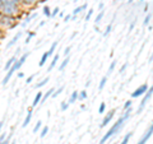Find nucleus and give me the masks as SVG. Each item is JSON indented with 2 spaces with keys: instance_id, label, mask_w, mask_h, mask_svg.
<instances>
[{
  "instance_id": "f257e3e1",
  "label": "nucleus",
  "mask_w": 153,
  "mask_h": 144,
  "mask_svg": "<svg viewBox=\"0 0 153 144\" xmlns=\"http://www.w3.org/2000/svg\"><path fill=\"white\" fill-rule=\"evenodd\" d=\"M131 112H133V109L130 107V109H128L125 112H124L121 116H120V117L118 119V121H116L114 125H112L110 129L107 130V133L103 135V137L101 138V140H100V143L98 144H105L106 143L108 139L110 138H112L114 137V135H118L120 131H121V129L124 127V125H125V122L128 121L129 120V117H130V115H131Z\"/></svg>"
},
{
  "instance_id": "f03ea898",
  "label": "nucleus",
  "mask_w": 153,
  "mask_h": 144,
  "mask_svg": "<svg viewBox=\"0 0 153 144\" xmlns=\"http://www.w3.org/2000/svg\"><path fill=\"white\" fill-rule=\"evenodd\" d=\"M0 13L3 15H9V17L19 18L23 14V5L17 1H10V0H0Z\"/></svg>"
},
{
  "instance_id": "7ed1b4c3",
  "label": "nucleus",
  "mask_w": 153,
  "mask_h": 144,
  "mask_svg": "<svg viewBox=\"0 0 153 144\" xmlns=\"http://www.w3.org/2000/svg\"><path fill=\"white\" fill-rule=\"evenodd\" d=\"M21 24L15 17H9V15H1L0 18V28L1 30H13L14 27Z\"/></svg>"
},
{
  "instance_id": "20e7f679",
  "label": "nucleus",
  "mask_w": 153,
  "mask_h": 144,
  "mask_svg": "<svg viewBox=\"0 0 153 144\" xmlns=\"http://www.w3.org/2000/svg\"><path fill=\"white\" fill-rule=\"evenodd\" d=\"M152 96H153V84H152L149 88H148V91L146 92V93H144L142 101H140L139 106H138V110H136V114H142V112H143L144 109H146V106H147V103H148V101L151 99Z\"/></svg>"
},
{
  "instance_id": "39448f33",
  "label": "nucleus",
  "mask_w": 153,
  "mask_h": 144,
  "mask_svg": "<svg viewBox=\"0 0 153 144\" xmlns=\"http://www.w3.org/2000/svg\"><path fill=\"white\" fill-rule=\"evenodd\" d=\"M148 84L147 83H144V84L139 86L134 92H131V98H138V97H142V96H144V93L148 91Z\"/></svg>"
},
{
  "instance_id": "423d86ee",
  "label": "nucleus",
  "mask_w": 153,
  "mask_h": 144,
  "mask_svg": "<svg viewBox=\"0 0 153 144\" xmlns=\"http://www.w3.org/2000/svg\"><path fill=\"white\" fill-rule=\"evenodd\" d=\"M153 135V125H151V126H148L147 127V130H146V133H144L143 135H142V138L138 140V143L136 144H146L148 140H149V138Z\"/></svg>"
},
{
  "instance_id": "0eeeda50",
  "label": "nucleus",
  "mask_w": 153,
  "mask_h": 144,
  "mask_svg": "<svg viewBox=\"0 0 153 144\" xmlns=\"http://www.w3.org/2000/svg\"><path fill=\"white\" fill-rule=\"evenodd\" d=\"M115 112H116V109H112V110H110L105 115V117H103V120H102V122H101V127H105V126H107L108 124L111 122V120H112V117L115 116Z\"/></svg>"
},
{
  "instance_id": "6e6552de",
  "label": "nucleus",
  "mask_w": 153,
  "mask_h": 144,
  "mask_svg": "<svg viewBox=\"0 0 153 144\" xmlns=\"http://www.w3.org/2000/svg\"><path fill=\"white\" fill-rule=\"evenodd\" d=\"M15 71H18V69H17V68H15V64H14V65L13 66H12L10 68V69L9 70H8L6 71V74H5V77H4V79H3V86H6L8 84V83H9V81H10V79H12V77H13V74L15 73Z\"/></svg>"
},
{
  "instance_id": "1a4fd4ad",
  "label": "nucleus",
  "mask_w": 153,
  "mask_h": 144,
  "mask_svg": "<svg viewBox=\"0 0 153 144\" xmlns=\"http://www.w3.org/2000/svg\"><path fill=\"white\" fill-rule=\"evenodd\" d=\"M30 55H31V51H27V53L23 54L21 58H18V60H17V61H15V68H17L18 70H19V69H21V68L23 66V64L26 63V60L28 59V56H30Z\"/></svg>"
},
{
  "instance_id": "9d476101",
  "label": "nucleus",
  "mask_w": 153,
  "mask_h": 144,
  "mask_svg": "<svg viewBox=\"0 0 153 144\" xmlns=\"http://www.w3.org/2000/svg\"><path fill=\"white\" fill-rule=\"evenodd\" d=\"M37 13H32V14H28L27 15V17L25 18V19H23V22H21V26L23 27V28H26V27L28 26V24H30V23L32 22V21H33V19L35 18H37Z\"/></svg>"
},
{
  "instance_id": "9b49d317",
  "label": "nucleus",
  "mask_w": 153,
  "mask_h": 144,
  "mask_svg": "<svg viewBox=\"0 0 153 144\" xmlns=\"http://www.w3.org/2000/svg\"><path fill=\"white\" fill-rule=\"evenodd\" d=\"M22 35H23L22 32H17V33H15V36H14V37L12 38L10 41L6 43V49H12V47H13V46L15 45V43H17V42L19 41V38L22 37Z\"/></svg>"
},
{
  "instance_id": "f8f14e48",
  "label": "nucleus",
  "mask_w": 153,
  "mask_h": 144,
  "mask_svg": "<svg viewBox=\"0 0 153 144\" xmlns=\"http://www.w3.org/2000/svg\"><path fill=\"white\" fill-rule=\"evenodd\" d=\"M17 60H18V56H17V55H13V56H12V58H10V59H9V60H8V61L5 63V66H4V70L8 71V70H9L10 68H12V66H13L14 64H15V61H17Z\"/></svg>"
},
{
  "instance_id": "ddd939ff",
  "label": "nucleus",
  "mask_w": 153,
  "mask_h": 144,
  "mask_svg": "<svg viewBox=\"0 0 153 144\" xmlns=\"http://www.w3.org/2000/svg\"><path fill=\"white\" fill-rule=\"evenodd\" d=\"M54 91H55V88L52 87V88H50L49 91H46L45 93H43V96H42V99H41V102H40V105H43V103H45L47 99H49L51 96H52V93H54Z\"/></svg>"
},
{
  "instance_id": "4468645a",
  "label": "nucleus",
  "mask_w": 153,
  "mask_h": 144,
  "mask_svg": "<svg viewBox=\"0 0 153 144\" xmlns=\"http://www.w3.org/2000/svg\"><path fill=\"white\" fill-rule=\"evenodd\" d=\"M59 59H60V55L58 53L54 54V56H52V61H51V64L49 65V68H47V71H52V69L56 66V63L59 61Z\"/></svg>"
},
{
  "instance_id": "2eb2a0df",
  "label": "nucleus",
  "mask_w": 153,
  "mask_h": 144,
  "mask_svg": "<svg viewBox=\"0 0 153 144\" xmlns=\"http://www.w3.org/2000/svg\"><path fill=\"white\" fill-rule=\"evenodd\" d=\"M32 109H33V107L28 109V111H27V116H26L25 121H23V124H22V126H23V127H26V126L30 125V122H31V120H32Z\"/></svg>"
},
{
  "instance_id": "dca6fc26",
  "label": "nucleus",
  "mask_w": 153,
  "mask_h": 144,
  "mask_svg": "<svg viewBox=\"0 0 153 144\" xmlns=\"http://www.w3.org/2000/svg\"><path fill=\"white\" fill-rule=\"evenodd\" d=\"M42 96H43L42 92H37V93H36V97L33 98V102H32V107H36L37 105H40V102H41V99H42Z\"/></svg>"
},
{
  "instance_id": "f3484780",
  "label": "nucleus",
  "mask_w": 153,
  "mask_h": 144,
  "mask_svg": "<svg viewBox=\"0 0 153 144\" xmlns=\"http://www.w3.org/2000/svg\"><path fill=\"white\" fill-rule=\"evenodd\" d=\"M86 9H87V4H82V5L76 6L75 9L71 12V15H78V14H80L83 10H86Z\"/></svg>"
},
{
  "instance_id": "a211bd4d",
  "label": "nucleus",
  "mask_w": 153,
  "mask_h": 144,
  "mask_svg": "<svg viewBox=\"0 0 153 144\" xmlns=\"http://www.w3.org/2000/svg\"><path fill=\"white\" fill-rule=\"evenodd\" d=\"M49 81H50V77H46V78H43V79H41L38 83H36V86H35V89H40V88H42L43 86H46L47 83H49Z\"/></svg>"
},
{
  "instance_id": "6ab92c4d",
  "label": "nucleus",
  "mask_w": 153,
  "mask_h": 144,
  "mask_svg": "<svg viewBox=\"0 0 153 144\" xmlns=\"http://www.w3.org/2000/svg\"><path fill=\"white\" fill-rule=\"evenodd\" d=\"M78 96H79V92H76V91H74V92H71V94H70V97H69V105H73V103H75L76 102V99H78Z\"/></svg>"
},
{
  "instance_id": "aec40b11",
  "label": "nucleus",
  "mask_w": 153,
  "mask_h": 144,
  "mask_svg": "<svg viewBox=\"0 0 153 144\" xmlns=\"http://www.w3.org/2000/svg\"><path fill=\"white\" fill-rule=\"evenodd\" d=\"M58 45H59L58 41H54V42L51 43L50 49H49V51H47V54H49V58H50V56H54V53H55V50H56V47H58Z\"/></svg>"
},
{
  "instance_id": "412c9836",
  "label": "nucleus",
  "mask_w": 153,
  "mask_h": 144,
  "mask_svg": "<svg viewBox=\"0 0 153 144\" xmlns=\"http://www.w3.org/2000/svg\"><path fill=\"white\" fill-rule=\"evenodd\" d=\"M69 61H70V56H66L65 59L61 61V64L59 65V71H63L65 68L68 66V64H69Z\"/></svg>"
},
{
  "instance_id": "4be33fe9",
  "label": "nucleus",
  "mask_w": 153,
  "mask_h": 144,
  "mask_svg": "<svg viewBox=\"0 0 153 144\" xmlns=\"http://www.w3.org/2000/svg\"><path fill=\"white\" fill-rule=\"evenodd\" d=\"M107 83V75H103V77L101 78V81H100V84H98V89L100 91H103L105 86H106Z\"/></svg>"
},
{
  "instance_id": "5701e85b",
  "label": "nucleus",
  "mask_w": 153,
  "mask_h": 144,
  "mask_svg": "<svg viewBox=\"0 0 153 144\" xmlns=\"http://www.w3.org/2000/svg\"><path fill=\"white\" fill-rule=\"evenodd\" d=\"M47 59H49V54H47V53H43L42 56H41V60H40V63H38V65H40V66H43V65L46 64Z\"/></svg>"
},
{
  "instance_id": "b1692460",
  "label": "nucleus",
  "mask_w": 153,
  "mask_h": 144,
  "mask_svg": "<svg viewBox=\"0 0 153 144\" xmlns=\"http://www.w3.org/2000/svg\"><path fill=\"white\" fill-rule=\"evenodd\" d=\"M103 17H105V10H100V13L97 14V17H96V19H95L96 24H98V23H101V21L103 19Z\"/></svg>"
},
{
  "instance_id": "393cba45",
  "label": "nucleus",
  "mask_w": 153,
  "mask_h": 144,
  "mask_svg": "<svg viewBox=\"0 0 153 144\" xmlns=\"http://www.w3.org/2000/svg\"><path fill=\"white\" fill-rule=\"evenodd\" d=\"M87 97H88V94H87V91H86V89L79 92V96H78V99H79V101H86Z\"/></svg>"
},
{
  "instance_id": "a878e982",
  "label": "nucleus",
  "mask_w": 153,
  "mask_h": 144,
  "mask_svg": "<svg viewBox=\"0 0 153 144\" xmlns=\"http://www.w3.org/2000/svg\"><path fill=\"white\" fill-rule=\"evenodd\" d=\"M63 91H64V86H60V87L58 88V89H55V91H54V93H52L51 97H52V98H56L59 94H61V92H63Z\"/></svg>"
},
{
  "instance_id": "bb28decb",
  "label": "nucleus",
  "mask_w": 153,
  "mask_h": 144,
  "mask_svg": "<svg viewBox=\"0 0 153 144\" xmlns=\"http://www.w3.org/2000/svg\"><path fill=\"white\" fill-rule=\"evenodd\" d=\"M131 137H133V131H129V133L125 135V137H124V139L121 140V143H120V144H128Z\"/></svg>"
},
{
  "instance_id": "cd10ccee",
  "label": "nucleus",
  "mask_w": 153,
  "mask_h": 144,
  "mask_svg": "<svg viewBox=\"0 0 153 144\" xmlns=\"http://www.w3.org/2000/svg\"><path fill=\"white\" fill-rule=\"evenodd\" d=\"M35 36H36V32H28V33H27V37H26V41H25L26 45H28V43L31 42V40Z\"/></svg>"
},
{
  "instance_id": "c85d7f7f",
  "label": "nucleus",
  "mask_w": 153,
  "mask_h": 144,
  "mask_svg": "<svg viewBox=\"0 0 153 144\" xmlns=\"http://www.w3.org/2000/svg\"><path fill=\"white\" fill-rule=\"evenodd\" d=\"M47 133H49V126H47V125H46V126H42V129L40 130V137H41V138H45Z\"/></svg>"
},
{
  "instance_id": "c756f323",
  "label": "nucleus",
  "mask_w": 153,
  "mask_h": 144,
  "mask_svg": "<svg viewBox=\"0 0 153 144\" xmlns=\"http://www.w3.org/2000/svg\"><path fill=\"white\" fill-rule=\"evenodd\" d=\"M115 68H116V60H114V61L110 64V66H108V69H107V77L115 70Z\"/></svg>"
},
{
  "instance_id": "7c9ffc66",
  "label": "nucleus",
  "mask_w": 153,
  "mask_h": 144,
  "mask_svg": "<svg viewBox=\"0 0 153 144\" xmlns=\"http://www.w3.org/2000/svg\"><path fill=\"white\" fill-rule=\"evenodd\" d=\"M41 129H42V121H41V120H38V121L36 122L35 127H33V133H38Z\"/></svg>"
},
{
  "instance_id": "2f4dec72",
  "label": "nucleus",
  "mask_w": 153,
  "mask_h": 144,
  "mask_svg": "<svg viewBox=\"0 0 153 144\" xmlns=\"http://www.w3.org/2000/svg\"><path fill=\"white\" fill-rule=\"evenodd\" d=\"M151 18H152V12H149L146 17H144V21H143V24L144 26H148L149 24V22H151Z\"/></svg>"
},
{
  "instance_id": "473e14b6",
  "label": "nucleus",
  "mask_w": 153,
  "mask_h": 144,
  "mask_svg": "<svg viewBox=\"0 0 153 144\" xmlns=\"http://www.w3.org/2000/svg\"><path fill=\"white\" fill-rule=\"evenodd\" d=\"M42 13L45 14L46 17H51V9H50V6H49V5H45V6H43Z\"/></svg>"
},
{
  "instance_id": "72a5a7b5",
  "label": "nucleus",
  "mask_w": 153,
  "mask_h": 144,
  "mask_svg": "<svg viewBox=\"0 0 153 144\" xmlns=\"http://www.w3.org/2000/svg\"><path fill=\"white\" fill-rule=\"evenodd\" d=\"M68 109H69V102H65V101H64V102L60 103V110H61L63 112H64V111H66Z\"/></svg>"
},
{
  "instance_id": "f704fd0d",
  "label": "nucleus",
  "mask_w": 153,
  "mask_h": 144,
  "mask_svg": "<svg viewBox=\"0 0 153 144\" xmlns=\"http://www.w3.org/2000/svg\"><path fill=\"white\" fill-rule=\"evenodd\" d=\"M111 31H112V24L110 23V24H107L106 30H105V32H103V36H105V37H107V36L111 33Z\"/></svg>"
},
{
  "instance_id": "c9c22d12",
  "label": "nucleus",
  "mask_w": 153,
  "mask_h": 144,
  "mask_svg": "<svg viewBox=\"0 0 153 144\" xmlns=\"http://www.w3.org/2000/svg\"><path fill=\"white\" fill-rule=\"evenodd\" d=\"M105 112H106V103L101 102V105L98 107V114H105Z\"/></svg>"
},
{
  "instance_id": "e433bc0d",
  "label": "nucleus",
  "mask_w": 153,
  "mask_h": 144,
  "mask_svg": "<svg viewBox=\"0 0 153 144\" xmlns=\"http://www.w3.org/2000/svg\"><path fill=\"white\" fill-rule=\"evenodd\" d=\"M131 105H133V102L130 101V99H128V101H126L125 103H124V107H123V109H124V111H126L128 109H130V107H131Z\"/></svg>"
},
{
  "instance_id": "4c0bfd02",
  "label": "nucleus",
  "mask_w": 153,
  "mask_h": 144,
  "mask_svg": "<svg viewBox=\"0 0 153 144\" xmlns=\"http://www.w3.org/2000/svg\"><path fill=\"white\" fill-rule=\"evenodd\" d=\"M35 78H36V74H32V75H30V77H27V79H26V84H31V83L33 82Z\"/></svg>"
},
{
  "instance_id": "58836bf2",
  "label": "nucleus",
  "mask_w": 153,
  "mask_h": 144,
  "mask_svg": "<svg viewBox=\"0 0 153 144\" xmlns=\"http://www.w3.org/2000/svg\"><path fill=\"white\" fill-rule=\"evenodd\" d=\"M70 51H71V46H66L65 49H64V56H69L70 55Z\"/></svg>"
},
{
  "instance_id": "ea45409f",
  "label": "nucleus",
  "mask_w": 153,
  "mask_h": 144,
  "mask_svg": "<svg viewBox=\"0 0 153 144\" xmlns=\"http://www.w3.org/2000/svg\"><path fill=\"white\" fill-rule=\"evenodd\" d=\"M93 10H95V9H89V10H88V13L86 14V21H87V22L92 18V15H93Z\"/></svg>"
},
{
  "instance_id": "a19ab883",
  "label": "nucleus",
  "mask_w": 153,
  "mask_h": 144,
  "mask_svg": "<svg viewBox=\"0 0 153 144\" xmlns=\"http://www.w3.org/2000/svg\"><path fill=\"white\" fill-rule=\"evenodd\" d=\"M59 13H60V9H59L58 6H56V8H54V9L51 10V17H56V15H58Z\"/></svg>"
},
{
  "instance_id": "79ce46f5",
  "label": "nucleus",
  "mask_w": 153,
  "mask_h": 144,
  "mask_svg": "<svg viewBox=\"0 0 153 144\" xmlns=\"http://www.w3.org/2000/svg\"><path fill=\"white\" fill-rule=\"evenodd\" d=\"M126 69H128V63L123 64V65H121V68H120V69H119V73H120V74H123V73H124V71H125Z\"/></svg>"
},
{
  "instance_id": "37998d69",
  "label": "nucleus",
  "mask_w": 153,
  "mask_h": 144,
  "mask_svg": "<svg viewBox=\"0 0 153 144\" xmlns=\"http://www.w3.org/2000/svg\"><path fill=\"white\" fill-rule=\"evenodd\" d=\"M69 21H71V14H66L65 17H64V22H69Z\"/></svg>"
},
{
  "instance_id": "c03bdc74",
  "label": "nucleus",
  "mask_w": 153,
  "mask_h": 144,
  "mask_svg": "<svg viewBox=\"0 0 153 144\" xmlns=\"http://www.w3.org/2000/svg\"><path fill=\"white\" fill-rule=\"evenodd\" d=\"M134 27H135V21H133L130 23V26H129V32H131L133 30H134Z\"/></svg>"
},
{
  "instance_id": "a18cd8bd",
  "label": "nucleus",
  "mask_w": 153,
  "mask_h": 144,
  "mask_svg": "<svg viewBox=\"0 0 153 144\" xmlns=\"http://www.w3.org/2000/svg\"><path fill=\"white\" fill-rule=\"evenodd\" d=\"M8 137V135L5 134V133H1L0 134V142H3V140H5V138Z\"/></svg>"
},
{
  "instance_id": "49530a36",
  "label": "nucleus",
  "mask_w": 153,
  "mask_h": 144,
  "mask_svg": "<svg viewBox=\"0 0 153 144\" xmlns=\"http://www.w3.org/2000/svg\"><path fill=\"white\" fill-rule=\"evenodd\" d=\"M4 122H5V119H3V120H1V121H0V134H1V130H3Z\"/></svg>"
},
{
  "instance_id": "de8ad7c7",
  "label": "nucleus",
  "mask_w": 153,
  "mask_h": 144,
  "mask_svg": "<svg viewBox=\"0 0 153 144\" xmlns=\"http://www.w3.org/2000/svg\"><path fill=\"white\" fill-rule=\"evenodd\" d=\"M148 9H149V4H148V3H146V5H144V13H147V12H148Z\"/></svg>"
},
{
  "instance_id": "09e8293b",
  "label": "nucleus",
  "mask_w": 153,
  "mask_h": 144,
  "mask_svg": "<svg viewBox=\"0 0 153 144\" xmlns=\"http://www.w3.org/2000/svg\"><path fill=\"white\" fill-rule=\"evenodd\" d=\"M103 8H105V3H100L98 4V10H103Z\"/></svg>"
},
{
  "instance_id": "8fccbe9b",
  "label": "nucleus",
  "mask_w": 153,
  "mask_h": 144,
  "mask_svg": "<svg viewBox=\"0 0 153 144\" xmlns=\"http://www.w3.org/2000/svg\"><path fill=\"white\" fill-rule=\"evenodd\" d=\"M17 77H18L19 79H21V78H23V77H25V73H23V71H19V73L17 74Z\"/></svg>"
},
{
  "instance_id": "3c124183",
  "label": "nucleus",
  "mask_w": 153,
  "mask_h": 144,
  "mask_svg": "<svg viewBox=\"0 0 153 144\" xmlns=\"http://www.w3.org/2000/svg\"><path fill=\"white\" fill-rule=\"evenodd\" d=\"M59 15H60V17H65V13H64V12H60V13H59Z\"/></svg>"
},
{
  "instance_id": "603ef678",
  "label": "nucleus",
  "mask_w": 153,
  "mask_h": 144,
  "mask_svg": "<svg viewBox=\"0 0 153 144\" xmlns=\"http://www.w3.org/2000/svg\"><path fill=\"white\" fill-rule=\"evenodd\" d=\"M42 26H45V21H42V22H40V27H42Z\"/></svg>"
},
{
  "instance_id": "864d4df0",
  "label": "nucleus",
  "mask_w": 153,
  "mask_h": 144,
  "mask_svg": "<svg viewBox=\"0 0 153 144\" xmlns=\"http://www.w3.org/2000/svg\"><path fill=\"white\" fill-rule=\"evenodd\" d=\"M75 35H76V32H74V33H73V35H71V36H70V38H71V40H73V38L75 37Z\"/></svg>"
},
{
  "instance_id": "5fc2aeb1",
  "label": "nucleus",
  "mask_w": 153,
  "mask_h": 144,
  "mask_svg": "<svg viewBox=\"0 0 153 144\" xmlns=\"http://www.w3.org/2000/svg\"><path fill=\"white\" fill-rule=\"evenodd\" d=\"M91 86V81H88L87 83H86V87H89Z\"/></svg>"
},
{
  "instance_id": "6e6d98bb",
  "label": "nucleus",
  "mask_w": 153,
  "mask_h": 144,
  "mask_svg": "<svg viewBox=\"0 0 153 144\" xmlns=\"http://www.w3.org/2000/svg\"><path fill=\"white\" fill-rule=\"evenodd\" d=\"M153 61V53H152V55H151V58H149V63H152Z\"/></svg>"
},
{
  "instance_id": "4d7b16f0",
  "label": "nucleus",
  "mask_w": 153,
  "mask_h": 144,
  "mask_svg": "<svg viewBox=\"0 0 153 144\" xmlns=\"http://www.w3.org/2000/svg\"><path fill=\"white\" fill-rule=\"evenodd\" d=\"M80 110H86V105H82V106H80Z\"/></svg>"
},
{
  "instance_id": "13d9d810",
  "label": "nucleus",
  "mask_w": 153,
  "mask_h": 144,
  "mask_svg": "<svg viewBox=\"0 0 153 144\" xmlns=\"http://www.w3.org/2000/svg\"><path fill=\"white\" fill-rule=\"evenodd\" d=\"M15 143H17V140H15V139H13V140L10 142V144H15Z\"/></svg>"
},
{
  "instance_id": "bf43d9fd",
  "label": "nucleus",
  "mask_w": 153,
  "mask_h": 144,
  "mask_svg": "<svg viewBox=\"0 0 153 144\" xmlns=\"http://www.w3.org/2000/svg\"><path fill=\"white\" fill-rule=\"evenodd\" d=\"M133 3V0H128V4H131Z\"/></svg>"
},
{
  "instance_id": "052dcab7",
  "label": "nucleus",
  "mask_w": 153,
  "mask_h": 144,
  "mask_svg": "<svg viewBox=\"0 0 153 144\" xmlns=\"http://www.w3.org/2000/svg\"><path fill=\"white\" fill-rule=\"evenodd\" d=\"M0 144H5V140H3V142H0Z\"/></svg>"
},
{
  "instance_id": "680f3d73",
  "label": "nucleus",
  "mask_w": 153,
  "mask_h": 144,
  "mask_svg": "<svg viewBox=\"0 0 153 144\" xmlns=\"http://www.w3.org/2000/svg\"><path fill=\"white\" fill-rule=\"evenodd\" d=\"M144 1H146V0H139V3H144Z\"/></svg>"
},
{
  "instance_id": "e2e57ef3",
  "label": "nucleus",
  "mask_w": 153,
  "mask_h": 144,
  "mask_svg": "<svg viewBox=\"0 0 153 144\" xmlns=\"http://www.w3.org/2000/svg\"><path fill=\"white\" fill-rule=\"evenodd\" d=\"M1 15H3V14H1V13H0V18H1Z\"/></svg>"
},
{
  "instance_id": "0e129e2a",
  "label": "nucleus",
  "mask_w": 153,
  "mask_h": 144,
  "mask_svg": "<svg viewBox=\"0 0 153 144\" xmlns=\"http://www.w3.org/2000/svg\"><path fill=\"white\" fill-rule=\"evenodd\" d=\"M152 125H153V121H152Z\"/></svg>"
},
{
  "instance_id": "69168bd1",
  "label": "nucleus",
  "mask_w": 153,
  "mask_h": 144,
  "mask_svg": "<svg viewBox=\"0 0 153 144\" xmlns=\"http://www.w3.org/2000/svg\"><path fill=\"white\" fill-rule=\"evenodd\" d=\"M70 1H73V0H70Z\"/></svg>"
},
{
  "instance_id": "338daca9",
  "label": "nucleus",
  "mask_w": 153,
  "mask_h": 144,
  "mask_svg": "<svg viewBox=\"0 0 153 144\" xmlns=\"http://www.w3.org/2000/svg\"><path fill=\"white\" fill-rule=\"evenodd\" d=\"M114 144H115V143H114Z\"/></svg>"
}]
</instances>
